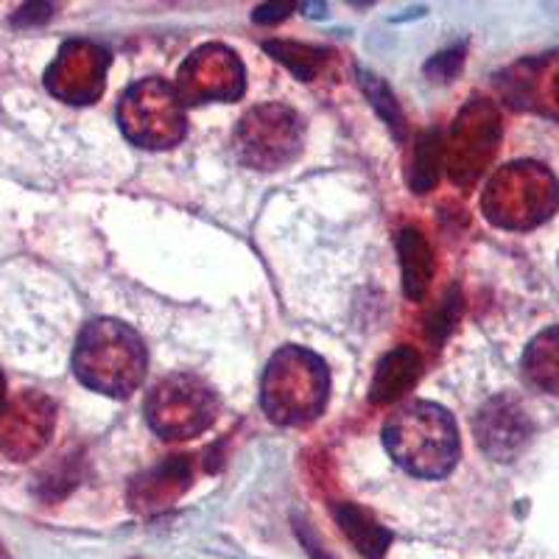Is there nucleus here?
<instances>
[{"instance_id": "nucleus-1", "label": "nucleus", "mask_w": 559, "mask_h": 559, "mask_svg": "<svg viewBox=\"0 0 559 559\" xmlns=\"http://www.w3.org/2000/svg\"><path fill=\"white\" fill-rule=\"evenodd\" d=\"M383 445L389 456L412 476L442 478L456 467L459 431L445 408L414 401L386 419Z\"/></svg>"}, {"instance_id": "nucleus-2", "label": "nucleus", "mask_w": 559, "mask_h": 559, "mask_svg": "<svg viewBox=\"0 0 559 559\" xmlns=\"http://www.w3.org/2000/svg\"><path fill=\"white\" fill-rule=\"evenodd\" d=\"M73 372L87 389L109 397H129L146 376L143 338L118 319H96L79 333Z\"/></svg>"}, {"instance_id": "nucleus-3", "label": "nucleus", "mask_w": 559, "mask_h": 559, "mask_svg": "<svg viewBox=\"0 0 559 559\" xmlns=\"http://www.w3.org/2000/svg\"><path fill=\"white\" fill-rule=\"evenodd\" d=\"M331 376L322 358L306 347H283L269 361L261 386L263 412L277 426H308L324 412Z\"/></svg>"}, {"instance_id": "nucleus-4", "label": "nucleus", "mask_w": 559, "mask_h": 559, "mask_svg": "<svg viewBox=\"0 0 559 559\" xmlns=\"http://www.w3.org/2000/svg\"><path fill=\"white\" fill-rule=\"evenodd\" d=\"M559 182L540 163H512L489 179L481 210L487 222L503 229H532L557 213Z\"/></svg>"}, {"instance_id": "nucleus-5", "label": "nucleus", "mask_w": 559, "mask_h": 559, "mask_svg": "<svg viewBox=\"0 0 559 559\" xmlns=\"http://www.w3.org/2000/svg\"><path fill=\"white\" fill-rule=\"evenodd\" d=\"M118 123L138 146L171 148L185 138V104L174 84L146 79L123 93Z\"/></svg>"}, {"instance_id": "nucleus-6", "label": "nucleus", "mask_w": 559, "mask_h": 559, "mask_svg": "<svg viewBox=\"0 0 559 559\" xmlns=\"http://www.w3.org/2000/svg\"><path fill=\"white\" fill-rule=\"evenodd\" d=\"M216 392L191 372H174L152 389L146 401L148 426L166 439H191L213 426Z\"/></svg>"}, {"instance_id": "nucleus-7", "label": "nucleus", "mask_w": 559, "mask_h": 559, "mask_svg": "<svg viewBox=\"0 0 559 559\" xmlns=\"http://www.w3.org/2000/svg\"><path fill=\"white\" fill-rule=\"evenodd\" d=\"M302 146V127L299 115L280 104H263L243 115L236 132L238 157L252 168L274 171L286 166L299 154Z\"/></svg>"}, {"instance_id": "nucleus-8", "label": "nucleus", "mask_w": 559, "mask_h": 559, "mask_svg": "<svg viewBox=\"0 0 559 559\" xmlns=\"http://www.w3.org/2000/svg\"><path fill=\"white\" fill-rule=\"evenodd\" d=\"M501 143V115L484 98H471L451 129V140L445 143L448 171L462 188L476 182L484 168L492 163Z\"/></svg>"}, {"instance_id": "nucleus-9", "label": "nucleus", "mask_w": 559, "mask_h": 559, "mask_svg": "<svg viewBox=\"0 0 559 559\" xmlns=\"http://www.w3.org/2000/svg\"><path fill=\"white\" fill-rule=\"evenodd\" d=\"M243 62L224 45H202L179 68L177 93L182 104L236 102L243 96Z\"/></svg>"}, {"instance_id": "nucleus-10", "label": "nucleus", "mask_w": 559, "mask_h": 559, "mask_svg": "<svg viewBox=\"0 0 559 559\" xmlns=\"http://www.w3.org/2000/svg\"><path fill=\"white\" fill-rule=\"evenodd\" d=\"M109 53L90 39H70L62 45L45 73V87L68 104H93L104 93Z\"/></svg>"}, {"instance_id": "nucleus-11", "label": "nucleus", "mask_w": 559, "mask_h": 559, "mask_svg": "<svg viewBox=\"0 0 559 559\" xmlns=\"http://www.w3.org/2000/svg\"><path fill=\"white\" fill-rule=\"evenodd\" d=\"M476 442L492 462H515L534 437V423L512 394H496L473 419Z\"/></svg>"}, {"instance_id": "nucleus-12", "label": "nucleus", "mask_w": 559, "mask_h": 559, "mask_svg": "<svg viewBox=\"0 0 559 559\" xmlns=\"http://www.w3.org/2000/svg\"><path fill=\"white\" fill-rule=\"evenodd\" d=\"M53 431V403L37 392H23L0 414V451L14 462L32 459Z\"/></svg>"}, {"instance_id": "nucleus-13", "label": "nucleus", "mask_w": 559, "mask_h": 559, "mask_svg": "<svg viewBox=\"0 0 559 559\" xmlns=\"http://www.w3.org/2000/svg\"><path fill=\"white\" fill-rule=\"evenodd\" d=\"M191 462L185 456H174L143 478H138L132 484L129 498L138 509H163L182 496L191 484Z\"/></svg>"}, {"instance_id": "nucleus-14", "label": "nucleus", "mask_w": 559, "mask_h": 559, "mask_svg": "<svg viewBox=\"0 0 559 559\" xmlns=\"http://www.w3.org/2000/svg\"><path fill=\"white\" fill-rule=\"evenodd\" d=\"M397 254L403 269V294L412 302H423L428 297L433 280V252L428 238L417 227H406L397 236Z\"/></svg>"}, {"instance_id": "nucleus-15", "label": "nucleus", "mask_w": 559, "mask_h": 559, "mask_svg": "<svg viewBox=\"0 0 559 559\" xmlns=\"http://www.w3.org/2000/svg\"><path fill=\"white\" fill-rule=\"evenodd\" d=\"M423 372V358L417 349L412 347H397L381 358L376 369V381L369 389L372 403H394L397 397L414 389Z\"/></svg>"}, {"instance_id": "nucleus-16", "label": "nucleus", "mask_w": 559, "mask_h": 559, "mask_svg": "<svg viewBox=\"0 0 559 559\" xmlns=\"http://www.w3.org/2000/svg\"><path fill=\"white\" fill-rule=\"evenodd\" d=\"M333 518H336L338 526L344 528L349 543L358 548V554H364L367 559L386 557L392 534L386 532V526H381L376 518L369 515L367 509L356 507V503H349V501H342L333 507Z\"/></svg>"}, {"instance_id": "nucleus-17", "label": "nucleus", "mask_w": 559, "mask_h": 559, "mask_svg": "<svg viewBox=\"0 0 559 559\" xmlns=\"http://www.w3.org/2000/svg\"><path fill=\"white\" fill-rule=\"evenodd\" d=\"M523 372L540 392L559 394V324L537 333L523 353Z\"/></svg>"}, {"instance_id": "nucleus-18", "label": "nucleus", "mask_w": 559, "mask_h": 559, "mask_svg": "<svg viewBox=\"0 0 559 559\" xmlns=\"http://www.w3.org/2000/svg\"><path fill=\"white\" fill-rule=\"evenodd\" d=\"M442 159H445V140H442V132L439 129H428V132L419 134L417 143H414L412 168L406 174L414 193L431 191L433 185H437Z\"/></svg>"}, {"instance_id": "nucleus-19", "label": "nucleus", "mask_w": 559, "mask_h": 559, "mask_svg": "<svg viewBox=\"0 0 559 559\" xmlns=\"http://www.w3.org/2000/svg\"><path fill=\"white\" fill-rule=\"evenodd\" d=\"M263 48H266V53H272L277 62L286 64L294 76L302 79V82H311V79H317V73L322 70L324 51H319V48H311V45H306V43L269 39V43H263Z\"/></svg>"}, {"instance_id": "nucleus-20", "label": "nucleus", "mask_w": 559, "mask_h": 559, "mask_svg": "<svg viewBox=\"0 0 559 559\" xmlns=\"http://www.w3.org/2000/svg\"><path fill=\"white\" fill-rule=\"evenodd\" d=\"M358 79H361V90L367 93L372 107L378 109V115L392 129L394 140L406 138V115H403L401 104H397L394 93L389 90V84L381 76H376V73H369V70H358Z\"/></svg>"}, {"instance_id": "nucleus-21", "label": "nucleus", "mask_w": 559, "mask_h": 559, "mask_svg": "<svg viewBox=\"0 0 559 559\" xmlns=\"http://www.w3.org/2000/svg\"><path fill=\"white\" fill-rule=\"evenodd\" d=\"M294 532H297L299 543L306 546V551L311 554V559H336V554L324 546L322 537H317V534H313L311 523H306L302 518H294Z\"/></svg>"}, {"instance_id": "nucleus-22", "label": "nucleus", "mask_w": 559, "mask_h": 559, "mask_svg": "<svg viewBox=\"0 0 559 559\" xmlns=\"http://www.w3.org/2000/svg\"><path fill=\"white\" fill-rule=\"evenodd\" d=\"M51 14H53L51 3H28V7H23L17 14H14L12 23L14 26H34V23H45Z\"/></svg>"}, {"instance_id": "nucleus-23", "label": "nucleus", "mask_w": 559, "mask_h": 559, "mask_svg": "<svg viewBox=\"0 0 559 559\" xmlns=\"http://www.w3.org/2000/svg\"><path fill=\"white\" fill-rule=\"evenodd\" d=\"M294 9H297L294 3H263V7H258V12L252 14V20L254 23H261V26H269V23L286 20Z\"/></svg>"}, {"instance_id": "nucleus-24", "label": "nucleus", "mask_w": 559, "mask_h": 559, "mask_svg": "<svg viewBox=\"0 0 559 559\" xmlns=\"http://www.w3.org/2000/svg\"><path fill=\"white\" fill-rule=\"evenodd\" d=\"M3 401H7V383H3V376H0V414H3Z\"/></svg>"}, {"instance_id": "nucleus-25", "label": "nucleus", "mask_w": 559, "mask_h": 559, "mask_svg": "<svg viewBox=\"0 0 559 559\" xmlns=\"http://www.w3.org/2000/svg\"><path fill=\"white\" fill-rule=\"evenodd\" d=\"M0 559H12V557H9V551H7V546H3V543H0Z\"/></svg>"}, {"instance_id": "nucleus-26", "label": "nucleus", "mask_w": 559, "mask_h": 559, "mask_svg": "<svg viewBox=\"0 0 559 559\" xmlns=\"http://www.w3.org/2000/svg\"><path fill=\"white\" fill-rule=\"evenodd\" d=\"M557 96H559V79H557Z\"/></svg>"}]
</instances>
